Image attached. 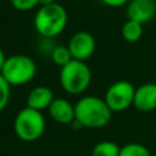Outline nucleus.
Here are the masks:
<instances>
[{"label": "nucleus", "mask_w": 156, "mask_h": 156, "mask_svg": "<svg viewBox=\"0 0 156 156\" xmlns=\"http://www.w3.org/2000/svg\"><path fill=\"white\" fill-rule=\"evenodd\" d=\"M74 116L83 128L99 129L110 123L112 111L102 98L87 95L74 104Z\"/></svg>", "instance_id": "obj_1"}, {"label": "nucleus", "mask_w": 156, "mask_h": 156, "mask_svg": "<svg viewBox=\"0 0 156 156\" xmlns=\"http://www.w3.org/2000/svg\"><path fill=\"white\" fill-rule=\"evenodd\" d=\"M67 22V11L58 2L39 6L33 18V26L35 32L40 35V38L48 39H54L58 37L66 29Z\"/></svg>", "instance_id": "obj_2"}, {"label": "nucleus", "mask_w": 156, "mask_h": 156, "mask_svg": "<svg viewBox=\"0 0 156 156\" xmlns=\"http://www.w3.org/2000/svg\"><path fill=\"white\" fill-rule=\"evenodd\" d=\"M61 88L71 94L79 95L84 93L91 83V69L85 61L72 60L60 69Z\"/></svg>", "instance_id": "obj_3"}, {"label": "nucleus", "mask_w": 156, "mask_h": 156, "mask_svg": "<svg viewBox=\"0 0 156 156\" xmlns=\"http://www.w3.org/2000/svg\"><path fill=\"white\" fill-rule=\"evenodd\" d=\"M10 85L20 87L28 84L37 74V63L24 54H15L6 57L0 73Z\"/></svg>", "instance_id": "obj_4"}, {"label": "nucleus", "mask_w": 156, "mask_h": 156, "mask_svg": "<svg viewBox=\"0 0 156 156\" xmlns=\"http://www.w3.org/2000/svg\"><path fill=\"white\" fill-rule=\"evenodd\" d=\"M45 118L43 112L28 106L20 110L13 119V130L17 138L26 143L38 140L45 132Z\"/></svg>", "instance_id": "obj_5"}, {"label": "nucleus", "mask_w": 156, "mask_h": 156, "mask_svg": "<svg viewBox=\"0 0 156 156\" xmlns=\"http://www.w3.org/2000/svg\"><path fill=\"white\" fill-rule=\"evenodd\" d=\"M134 93L135 87L129 80H117L107 88L104 100L112 112H122L133 105Z\"/></svg>", "instance_id": "obj_6"}, {"label": "nucleus", "mask_w": 156, "mask_h": 156, "mask_svg": "<svg viewBox=\"0 0 156 156\" xmlns=\"http://www.w3.org/2000/svg\"><path fill=\"white\" fill-rule=\"evenodd\" d=\"M67 46L74 60L87 61L94 55L96 49V43L93 34L85 30H79L76 32L69 38Z\"/></svg>", "instance_id": "obj_7"}, {"label": "nucleus", "mask_w": 156, "mask_h": 156, "mask_svg": "<svg viewBox=\"0 0 156 156\" xmlns=\"http://www.w3.org/2000/svg\"><path fill=\"white\" fill-rule=\"evenodd\" d=\"M127 17L141 24H145L155 18L156 4L154 0H130L127 4Z\"/></svg>", "instance_id": "obj_8"}, {"label": "nucleus", "mask_w": 156, "mask_h": 156, "mask_svg": "<svg viewBox=\"0 0 156 156\" xmlns=\"http://www.w3.org/2000/svg\"><path fill=\"white\" fill-rule=\"evenodd\" d=\"M133 106L141 112L156 110V84L145 83L135 88Z\"/></svg>", "instance_id": "obj_9"}, {"label": "nucleus", "mask_w": 156, "mask_h": 156, "mask_svg": "<svg viewBox=\"0 0 156 156\" xmlns=\"http://www.w3.org/2000/svg\"><path fill=\"white\" fill-rule=\"evenodd\" d=\"M49 116L60 124H71L74 116V105L63 98H55L48 108Z\"/></svg>", "instance_id": "obj_10"}, {"label": "nucleus", "mask_w": 156, "mask_h": 156, "mask_svg": "<svg viewBox=\"0 0 156 156\" xmlns=\"http://www.w3.org/2000/svg\"><path fill=\"white\" fill-rule=\"evenodd\" d=\"M54 91L46 87V85H38L33 88L28 95H27V106L43 112L44 110H48L51 102L54 101Z\"/></svg>", "instance_id": "obj_11"}, {"label": "nucleus", "mask_w": 156, "mask_h": 156, "mask_svg": "<svg viewBox=\"0 0 156 156\" xmlns=\"http://www.w3.org/2000/svg\"><path fill=\"white\" fill-rule=\"evenodd\" d=\"M143 24L133 20H127L122 26V37L128 43H136L143 37Z\"/></svg>", "instance_id": "obj_12"}, {"label": "nucleus", "mask_w": 156, "mask_h": 156, "mask_svg": "<svg viewBox=\"0 0 156 156\" xmlns=\"http://www.w3.org/2000/svg\"><path fill=\"white\" fill-rule=\"evenodd\" d=\"M121 146L111 140H102L93 146L90 156H118Z\"/></svg>", "instance_id": "obj_13"}, {"label": "nucleus", "mask_w": 156, "mask_h": 156, "mask_svg": "<svg viewBox=\"0 0 156 156\" xmlns=\"http://www.w3.org/2000/svg\"><path fill=\"white\" fill-rule=\"evenodd\" d=\"M50 58L58 67H63L65 65H67L69 61L73 60L67 45H55L50 54Z\"/></svg>", "instance_id": "obj_14"}, {"label": "nucleus", "mask_w": 156, "mask_h": 156, "mask_svg": "<svg viewBox=\"0 0 156 156\" xmlns=\"http://www.w3.org/2000/svg\"><path fill=\"white\" fill-rule=\"evenodd\" d=\"M118 156H151L150 150L139 143H128L119 149Z\"/></svg>", "instance_id": "obj_15"}, {"label": "nucleus", "mask_w": 156, "mask_h": 156, "mask_svg": "<svg viewBox=\"0 0 156 156\" xmlns=\"http://www.w3.org/2000/svg\"><path fill=\"white\" fill-rule=\"evenodd\" d=\"M10 96H11V85L0 74V112L6 108L10 101Z\"/></svg>", "instance_id": "obj_16"}, {"label": "nucleus", "mask_w": 156, "mask_h": 156, "mask_svg": "<svg viewBox=\"0 0 156 156\" xmlns=\"http://www.w3.org/2000/svg\"><path fill=\"white\" fill-rule=\"evenodd\" d=\"M10 2L13 9L22 11V12L30 11L40 6V0H10Z\"/></svg>", "instance_id": "obj_17"}, {"label": "nucleus", "mask_w": 156, "mask_h": 156, "mask_svg": "<svg viewBox=\"0 0 156 156\" xmlns=\"http://www.w3.org/2000/svg\"><path fill=\"white\" fill-rule=\"evenodd\" d=\"M130 0H100L101 4L108 6V7H121L123 5H127Z\"/></svg>", "instance_id": "obj_18"}, {"label": "nucleus", "mask_w": 156, "mask_h": 156, "mask_svg": "<svg viewBox=\"0 0 156 156\" xmlns=\"http://www.w3.org/2000/svg\"><path fill=\"white\" fill-rule=\"evenodd\" d=\"M6 55H5V52H4V50L0 48V73H1V71H2V67H4V65H5V61H6Z\"/></svg>", "instance_id": "obj_19"}, {"label": "nucleus", "mask_w": 156, "mask_h": 156, "mask_svg": "<svg viewBox=\"0 0 156 156\" xmlns=\"http://www.w3.org/2000/svg\"><path fill=\"white\" fill-rule=\"evenodd\" d=\"M52 2H56L55 0H40V6L41 5H50Z\"/></svg>", "instance_id": "obj_20"}, {"label": "nucleus", "mask_w": 156, "mask_h": 156, "mask_svg": "<svg viewBox=\"0 0 156 156\" xmlns=\"http://www.w3.org/2000/svg\"><path fill=\"white\" fill-rule=\"evenodd\" d=\"M155 84H156V80H155Z\"/></svg>", "instance_id": "obj_21"}]
</instances>
